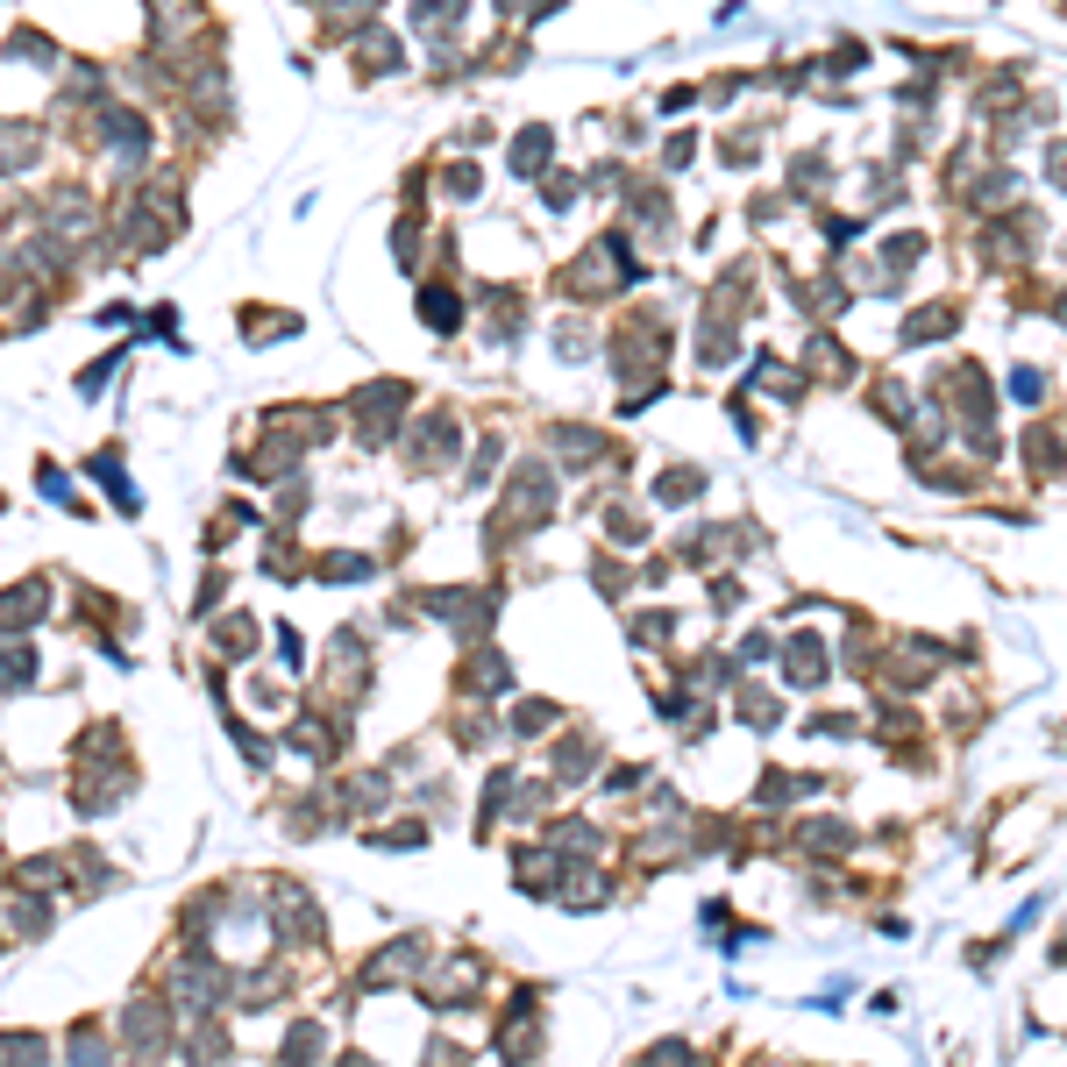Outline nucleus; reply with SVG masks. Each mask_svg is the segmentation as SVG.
<instances>
[{
  "label": "nucleus",
  "mask_w": 1067,
  "mask_h": 1067,
  "mask_svg": "<svg viewBox=\"0 0 1067 1067\" xmlns=\"http://www.w3.org/2000/svg\"><path fill=\"white\" fill-rule=\"evenodd\" d=\"M43 613V584H22L14 598H0V626H22V619H37Z\"/></svg>",
  "instance_id": "obj_1"
},
{
  "label": "nucleus",
  "mask_w": 1067,
  "mask_h": 1067,
  "mask_svg": "<svg viewBox=\"0 0 1067 1067\" xmlns=\"http://www.w3.org/2000/svg\"><path fill=\"white\" fill-rule=\"evenodd\" d=\"M0 1067H43V1039H29V1032H8V1039H0Z\"/></svg>",
  "instance_id": "obj_2"
},
{
  "label": "nucleus",
  "mask_w": 1067,
  "mask_h": 1067,
  "mask_svg": "<svg viewBox=\"0 0 1067 1067\" xmlns=\"http://www.w3.org/2000/svg\"><path fill=\"white\" fill-rule=\"evenodd\" d=\"M79 1067H114L107 1054H93V1046H79Z\"/></svg>",
  "instance_id": "obj_3"
}]
</instances>
